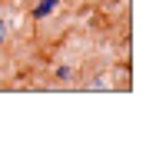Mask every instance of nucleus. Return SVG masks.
Masks as SVG:
<instances>
[{
	"label": "nucleus",
	"mask_w": 156,
	"mask_h": 146,
	"mask_svg": "<svg viewBox=\"0 0 156 146\" xmlns=\"http://www.w3.org/2000/svg\"><path fill=\"white\" fill-rule=\"evenodd\" d=\"M57 7H60V0H40V3L33 7V17H37V20H47Z\"/></svg>",
	"instance_id": "nucleus-1"
},
{
	"label": "nucleus",
	"mask_w": 156,
	"mask_h": 146,
	"mask_svg": "<svg viewBox=\"0 0 156 146\" xmlns=\"http://www.w3.org/2000/svg\"><path fill=\"white\" fill-rule=\"evenodd\" d=\"M53 77H57L60 83H70V80H73V66H70V63H60V66L53 70Z\"/></svg>",
	"instance_id": "nucleus-2"
},
{
	"label": "nucleus",
	"mask_w": 156,
	"mask_h": 146,
	"mask_svg": "<svg viewBox=\"0 0 156 146\" xmlns=\"http://www.w3.org/2000/svg\"><path fill=\"white\" fill-rule=\"evenodd\" d=\"M3 40H7V20L0 17V43H3Z\"/></svg>",
	"instance_id": "nucleus-3"
}]
</instances>
